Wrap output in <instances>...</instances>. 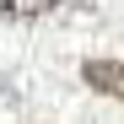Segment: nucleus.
Segmentation results:
<instances>
[{
  "instance_id": "f257e3e1",
  "label": "nucleus",
  "mask_w": 124,
  "mask_h": 124,
  "mask_svg": "<svg viewBox=\"0 0 124 124\" xmlns=\"http://www.w3.org/2000/svg\"><path fill=\"white\" fill-rule=\"evenodd\" d=\"M81 81H86L92 92L124 102V65H119V59H86V65H81Z\"/></svg>"
},
{
  "instance_id": "f03ea898",
  "label": "nucleus",
  "mask_w": 124,
  "mask_h": 124,
  "mask_svg": "<svg viewBox=\"0 0 124 124\" xmlns=\"http://www.w3.org/2000/svg\"><path fill=\"white\" fill-rule=\"evenodd\" d=\"M59 0H0V16H11V22H32V16H49Z\"/></svg>"
}]
</instances>
